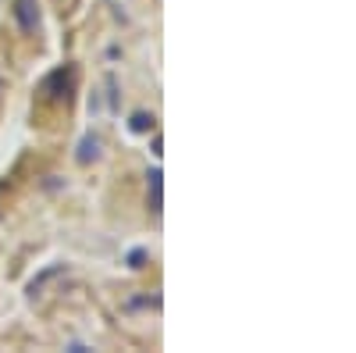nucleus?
I'll return each instance as SVG.
<instances>
[{"label": "nucleus", "mask_w": 356, "mask_h": 353, "mask_svg": "<svg viewBox=\"0 0 356 353\" xmlns=\"http://www.w3.org/2000/svg\"><path fill=\"white\" fill-rule=\"evenodd\" d=\"M150 125H154V118H146V114H136V118H132V129H139V132L150 129Z\"/></svg>", "instance_id": "3"}, {"label": "nucleus", "mask_w": 356, "mask_h": 353, "mask_svg": "<svg viewBox=\"0 0 356 353\" xmlns=\"http://www.w3.org/2000/svg\"><path fill=\"white\" fill-rule=\"evenodd\" d=\"M15 15H18V22H22L25 33H33V29H36V11H33V0H18Z\"/></svg>", "instance_id": "1"}, {"label": "nucleus", "mask_w": 356, "mask_h": 353, "mask_svg": "<svg viewBox=\"0 0 356 353\" xmlns=\"http://www.w3.org/2000/svg\"><path fill=\"white\" fill-rule=\"evenodd\" d=\"M150 193H154V211L161 214V171H150Z\"/></svg>", "instance_id": "2"}]
</instances>
